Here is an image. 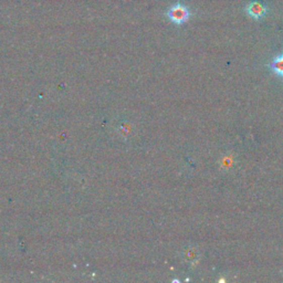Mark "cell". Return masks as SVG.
Instances as JSON below:
<instances>
[{"instance_id":"3","label":"cell","mask_w":283,"mask_h":283,"mask_svg":"<svg viewBox=\"0 0 283 283\" xmlns=\"http://www.w3.org/2000/svg\"><path fill=\"white\" fill-rule=\"evenodd\" d=\"M269 68L276 76L283 78V53L276 55L274 59L270 62Z\"/></svg>"},{"instance_id":"1","label":"cell","mask_w":283,"mask_h":283,"mask_svg":"<svg viewBox=\"0 0 283 283\" xmlns=\"http://www.w3.org/2000/svg\"><path fill=\"white\" fill-rule=\"evenodd\" d=\"M166 16L173 24L182 26L185 22H187L190 17H192V11H190L187 6L183 5L182 3H177L173 5L172 7H169V9L166 11Z\"/></svg>"},{"instance_id":"2","label":"cell","mask_w":283,"mask_h":283,"mask_svg":"<svg viewBox=\"0 0 283 283\" xmlns=\"http://www.w3.org/2000/svg\"><path fill=\"white\" fill-rule=\"evenodd\" d=\"M245 11L248 16L251 17V18L256 19V20H260V19H262L265 15H267L268 8H267V6H264L261 3L252 2L246 6Z\"/></svg>"}]
</instances>
